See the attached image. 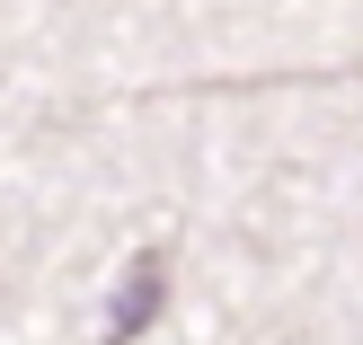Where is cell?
Masks as SVG:
<instances>
[{"label":"cell","instance_id":"6da1fadb","mask_svg":"<svg viewBox=\"0 0 363 345\" xmlns=\"http://www.w3.org/2000/svg\"><path fill=\"white\" fill-rule=\"evenodd\" d=\"M160 301H169V257L142 248V257L124 266V293H116V319H106V345H133V336L160 319Z\"/></svg>","mask_w":363,"mask_h":345}]
</instances>
